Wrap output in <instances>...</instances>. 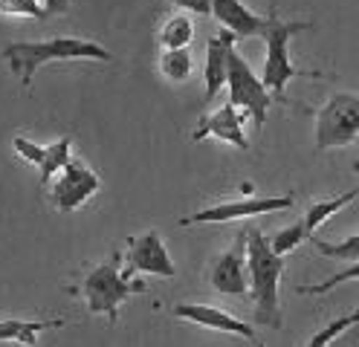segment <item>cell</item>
Instances as JSON below:
<instances>
[{"mask_svg": "<svg viewBox=\"0 0 359 347\" xmlns=\"http://www.w3.org/2000/svg\"><path fill=\"white\" fill-rule=\"evenodd\" d=\"M194 69V61H191V53L189 46L186 50H163L160 55V73L168 79V81H186Z\"/></svg>", "mask_w": 359, "mask_h": 347, "instance_id": "d6986e66", "label": "cell"}, {"mask_svg": "<svg viewBox=\"0 0 359 347\" xmlns=\"http://www.w3.org/2000/svg\"><path fill=\"white\" fill-rule=\"evenodd\" d=\"M174 315L183 321H191V324H200V327H206V330H217V333H229V336H241L246 341H255L252 324H246L238 315L220 310V307H212V304H177Z\"/></svg>", "mask_w": 359, "mask_h": 347, "instance_id": "7c38bea8", "label": "cell"}, {"mask_svg": "<svg viewBox=\"0 0 359 347\" xmlns=\"http://www.w3.org/2000/svg\"><path fill=\"white\" fill-rule=\"evenodd\" d=\"M226 87H229V102L235 107H241L258 128H264L266 110L273 107V93L266 90L264 79H258L252 73V67L246 64V58L235 50V46L229 53V79H226Z\"/></svg>", "mask_w": 359, "mask_h": 347, "instance_id": "8992f818", "label": "cell"}, {"mask_svg": "<svg viewBox=\"0 0 359 347\" xmlns=\"http://www.w3.org/2000/svg\"><path fill=\"white\" fill-rule=\"evenodd\" d=\"M310 240H313V246H316V252L322 254V258L345 261V264L359 261V235H351L342 243H325V240H316V238H310Z\"/></svg>", "mask_w": 359, "mask_h": 347, "instance_id": "44dd1931", "label": "cell"}, {"mask_svg": "<svg viewBox=\"0 0 359 347\" xmlns=\"http://www.w3.org/2000/svg\"><path fill=\"white\" fill-rule=\"evenodd\" d=\"M250 240H246V254H250V298L255 304V321L264 327L281 330V298L278 284L284 275V254H278L264 238V231L246 229Z\"/></svg>", "mask_w": 359, "mask_h": 347, "instance_id": "7a4b0ae2", "label": "cell"}, {"mask_svg": "<svg viewBox=\"0 0 359 347\" xmlns=\"http://www.w3.org/2000/svg\"><path fill=\"white\" fill-rule=\"evenodd\" d=\"M168 4L191 15H212V0H168Z\"/></svg>", "mask_w": 359, "mask_h": 347, "instance_id": "484cf974", "label": "cell"}, {"mask_svg": "<svg viewBox=\"0 0 359 347\" xmlns=\"http://www.w3.org/2000/svg\"><path fill=\"white\" fill-rule=\"evenodd\" d=\"M212 15L223 23V29H229L238 41L264 35V27H266V18L255 15L246 4H241V0H212Z\"/></svg>", "mask_w": 359, "mask_h": 347, "instance_id": "5bb4252c", "label": "cell"}, {"mask_svg": "<svg viewBox=\"0 0 359 347\" xmlns=\"http://www.w3.org/2000/svg\"><path fill=\"white\" fill-rule=\"evenodd\" d=\"M359 139V96L333 93L316 110V151L348 148Z\"/></svg>", "mask_w": 359, "mask_h": 347, "instance_id": "5b68a950", "label": "cell"}, {"mask_svg": "<svg viewBox=\"0 0 359 347\" xmlns=\"http://www.w3.org/2000/svg\"><path fill=\"white\" fill-rule=\"evenodd\" d=\"M246 240H250V231H241L235 243L212 264L209 284L215 287V292L229 295V298L250 295V254H246Z\"/></svg>", "mask_w": 359, "mask_h": 347, "instance_id": "ba28073f", "label": "cell"}, {"mask_svg": "<svg viewBox=\"0 0 359 347\" xmlns=\"http://www.w3.org/2000/svg\"><path fill=\"white\" fill-rule=\"evenodd\" d=\"M116 264H119V254L99 264L93 272H87L81 281V295L87 301V310L93 315H107L110 324L119 321V307L133 292L145 290L142 281H130L125 272H119Z\"/></svg>", "mask_w": 359, "mask_h": 347, "instance_id": "277c9868", "label": "cell"}, {"mask_svg": "<svg viewBox=\"0 0 359 347\" xmlns=\"http://www.w3.org/2000/svg\"><path fill=\"white\" fill-rule=\"evenodd\" d=\"M160 46L163 50H186L194 41V23L189 15H174L160 27Z\"/></svg>", "mask_w": 359, "mask_h": 347, "instance_id": "ac0fdd59", "label": "cell"}, {"mask_svg": "<svg viewBox=\"0 0 359 347\" xmlns=\"http://www.w3.org/2000/svg\"><path fill=\"white\" fill-rule=\"evenodd\" d=\"M12 148L18 151L20 159L32 162V165H41L43 154H47V145H38V142H32V139H24V136H15L12 139Z\"/></svg>", "mask_w": 359, "mask_h": 347, "instance_id": "d4e9b609", "label": "cell"}, {"mask_svg": "<svg viewBox=\"0 0 359 347\" xmlns=\"http://www.w3.org/2000/svg\"><path fill=\"white\" fill-rule=\"evenodd\" d=\"M313 23L307 20H281L278 12L273 9L266 15V27H264V43H266V61H264V84L266 90L273 93V99L281 104H290L287 99V81L302 79V76H313L316 79L319 73H307V69H299L290 58V41H293L299 32H307Z\"/></svg>", "mask_w": 359, "mask_h": 347, "instance_id": "3957f363", "label": "cell"}, {"mask_svg": "<svg viewBox=\"0 0 359 347\" xmlns=\"http://www.w3.org/2000/svg\"><path fill=\"white\" fill-rule=\"evenodd\" d=\"M351 281H359V261H353L348 269H339L336 275L325 278V281H319V284H302L299 295H322V292H330V290L342 287V284H351Z\"/></svg>", "mask_w": 359, "mask_h": 347, "instance_id": "7402d4cb", "label": "cell"}, {"mask_svg": "<svg viewBox=\"0 0 359 347\" xmlns=\"http://www.w3.org/2000/svg\"><path fill=\"white\" fill-rule=\"evenodd\" d=\"M99 189H102L99 174L93 168H87L84 162L70 159V165L50 182V203L58 212H76V208H81Z\"/></svg>", "mask_w": 359, "mask_h": 347, "instance_id": "9c48e42d", "label": "cell"}, {"mask_svg": "<svg viewBox=\"0 0 359 347\" xmlns=\"http://www.w3.org/2000/svg\"><path fill=\"white\" fill-rule=\"evenodd\" d=\"M353 171H356V177H359V159H356V162H353Z\"/></svg>", "mask_w": 359, "mask_h": 347, "instance_id": "83f0119b", "label": "cell"}, {"mask_svg": "<svg viewBox=\"0 0 359 347\" xmlns=\"http://www.w3.org/2000/svg\"><path fill=\"white\" fill-rule=\"evenodd\" d=\"M70 58L110 61V53L96 41L73 38V35H55L47 41H15V43L4 46V61L9 64V69L27 90L32 87L38 67L50 64V61H70Z\"/></svg>", "mask_w": 359, "mask_h": 347, "instance_id": "6da1fadb", "label": "cell"}, {"mask_svg": "<svg viewBox=\"0 0 359 347\" xmlns=\"http://www.w3.org/2000/svg\"><path fill=\"white\" fill-rule=\"evenodd\" d=\"M356 324H359V307L351 310V313H345V315H339V318H333L330 324H325L319 333L310 336V341H307L304 347H330L342 333H348L351 327H356Z\"/></svg>", "mask_w": 359, "mask_h": 347, "instance_id": "ffe728a7", "label": "cell"}, {"mask_svg": "<svg viewBox=\"0 0 359 347\" xmlns=\"http://www.w3.org/2000/svg\"><path fill=\"white\" fill-rule=\"evenodd\" d=\"M307 238H310V231H307L304 220H296V223H290L287 229H281L278 235L269 238V243H273V249H276L278 254H290L293 249H299Z\"/></svg>", "mask_w": 359, "mask_h": 347, "instance_id": "603a6c76", "label": "cell"}, {"mask_svg": "<svg viewBox=\"0 0 359 347\" xmlns=\"http://www.w3.org/2000/svg\"><path fill=\"white\" fill-rule=\"evenodd\" d=\"M67 327V318H50V321H27V318H4L0 321V341H18L24 347H35L38 336L47 330Z\"/></svg>", "mask_w": 359, "mask_h": 347, "instance_id": "9a60e30c", "label": "cell"}, {"mask_svg": "<svg viewBox=\"0 0 359 347\" xmlns=\"http://www.w3.org/2000/svg\"><path fill=\"white\" fill-rule=\"evenodd\" d=\"M128 269L125 275L133 278V275H160V278H174L177 275V266L171 261V254L160 238V231L151 229L140 238H130L128 243Z\"/></svg>", "mask_w": 359, "mask_h": 347, "instance_id": "30bf717a", "label": "cell"}, {"mask_svg": "<svg viewBox=\"0 0 359 347\" xmlns=\"http://www.w3.org/2000/svg\"><path fill=\"white\" fill-rule=\"evenodd\" d=\"M73 159V139L70 136H61L58 142L47 145V154H43V162L38 165V174H41V185H50Z\"/></svg>", "mask_w": 359, "mask_h": 347, "instance_id": "e0dca14e", "label": "cell"}, {"mask_svg": "<svg viewBox=\"0 0 359 347\" xmlns=\"http://www.w3.org/2000/svg\"><path fill=\"white\" fill-rule=\"evenodd\" d=\"M235 43H238V38L229 29H220L206 43V67H203V79H206L203 102L206 104L217 96L223 87H226V79H229V53H232Z\"/></svg>", "mask_w": 359, "mask_h": 347, "instance_id": "4fadbf2b", "label": "cell"}, {"mask_svg": "<svg viewBox=\"0 0 359 347\" xmlns=\"http://www.w3.org/2000/svg\"><path fill=\"white\" fill-rule=\"evenodd\" d=\"M243 116L246 113L241 107H235L232 102L223 104L215 113L200 119L191 139L194 142H203V139L212 136V139H220V142H226V145H235L238 151H250V139H246V133H243Z\"/></svg>", "mask_w": 359, "mask_h": 347, "instance_id": "8fae6325", "label": "cell"}, {"mask_svg": "<svg viewBox=\"0 0 359 347\" xmlns=\"http://www.w3.org/2000/svg\"><path fill=\"white\" fill-rule=\"evenodd\" d=\"M293 205V194L284 197H241V200H223L209 208H200L194 215L180 217V226H200V223H232V220H250L261 215L284 212Z\"/></svg>", "mask_w": 359, "mask_h": 347, "instance_id": "52a82bcc", "label": "cell"}, {"mask_svg": "<svg viewBox=\"0 0 359 347\" xmlns=\"http://www.w3.org/2000/svg\"><path fill=\"white\" fill-rule=\"evenodd\" d=\"M38 4H41L43 9H47V15H50V18H55V15H64L67 9H70L73 0H38Z\"/></svg>", "mask_w": 359, "mask_h": 347, "instance_id": "4316f807", "label": "cell"}, {"mask_svg": "<svg viewBox=\"0 0 359 347\" xmlns=\"http://www.w3.org/2000/svg\"><path fill=\"white\" fill-rule=\"evenodd\" d=\"M0 15H18V18H35V20H47V9L38 0H0Z\"/></svg>", "mask_w": 359, "mask_h": 347, "instance_id": "cb8c5ba5", "label": "cell"}, {"mask_svg": "<svg viewBox=\"0 0 359 347\" xmlns=\"http://www.w3.org/2000/svg\"><path fill=\"white\" fill-rule=\"evenodd\" d=\"M356 197H359V189H351V191H345V194H339V197H325V200L310 203L307 212H304V217H302L304 226H307V231H310V238L316 235V229H322L336 212H342V208L351 205Z\"/></svg>", "mask_w": 359, "mask_h": 347, "instance_id": "2e32d148", "label": "cell"}]
</instances>
